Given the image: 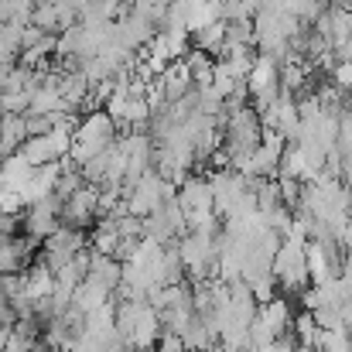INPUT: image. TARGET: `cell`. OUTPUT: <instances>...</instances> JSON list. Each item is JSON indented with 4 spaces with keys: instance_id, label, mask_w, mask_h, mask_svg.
I'll use <instances>...</instances> for the list:
<instances>
[{
    "instance_id": "8",
    "label": "cell",
    "mask_w": 352,
    "mask_h": 352,
    "mask_svg": "<svg viewBox=\"0 0 352 352\" xmlns=\"http://www.w3.org/2000/svg\"><path fill=\"white\" fill-rule=\"evenodd\" d=\"M161 89H164V96H168V103H178V100H185L192 89H195V79H192V72H188V65H185V58H178V62H171L161 76Z\"/></svg>"
},
{
    "instance_id": "4",
    "label": "cell",
    "mask_w": 352,
    "mask_h": 352,
    "mask_svg": "<svg viewBox=\"0 0 352 352\" xmlns=\"http://www.w3.org/2000/svg\"><path fill=\"white\" fill-rule=\"evenodd\" d=\"M86 250V233L82 230H76V226H58L55 233L45 239V253H41V260L52 267V270H58V267H65L76 253H82Z\"/></svg>"
},
{
    "instance_id": "21",
    "label": "cell",
    "mask_w": 352,
    "mask_h": 352,
    "mask_svg": "<svg viewBox=\"0 0 352 352\" xmlns=\"http://www.w3.org/2000/svg\"><path fill=\"white\" fill-rule=\"evenodd\" d=\"M291 332L298 336V342H301V346H318V339H322V325H318L315 311H308V308H305L301 315H294Z\"/></svg>"
},
{
    "instance_id": "17",
    "label": "cell",
    "mask_w": 352,
    "mask_h": 352,
    "mask_svg": "<svg viewBox=\"0 0 352 352\" xmlns=\"http://www.w3.org/2000/svg\"><path fill=\"white\" fill-rule=\"evenodd\" d=\"M28 164H34V168H41V164H52V161H62L58 154H55V147H52V140H48V133H34V137H28L24 144H21V151H17Z\"/></svg>"
},
{
    "instance_id": "20",
    "label": "cell",
    "mask_w": 352,
    "mask_h": 352,
    "mask_svg": "<svg viewBox=\"0 0 352 352\" xmlns=\"http://www.w3.org/2000/svg\"><path fill=\"white\" fill-rule=\"evenodd\" d=\"M280 175H291V178H308V157H305V147L298 140H287L284 154H280Z\"/></svg>"
},
{
    "instance_id": "11",
    "label": "cell",
    "mask_w": 352,
    "mask_h": 352,
    "mask_svg": "<svg viewBox=\"0 0 352 352\" xmlns=\"http://www.w3.org/2000/svg\"><path fill=\"white\" fill-rule=\"evenodd\" d=\"M89 277H93V280H100L103 287L117 291L120 280H123V260L110 256V253L93 250V256H89Z\"/></svg>"
},
{
    "instance_id": "19",
    "label": "cell",
    "mask_w": 352,
    "mask_h": 352,
    "mask_svg": "<svg viewBox=\"0 0 352 352\" xmlns=\"http://www.w3.org/2000/svg\"><path fill=\"white\" fill-rule=\"evenodd\" d=\"M223 38H226V21H212V24H206L202 31L192 34V45L219 58V52H223Z\"/></svg>"
},
{
    "instance_id": "22",
    "label": "cell",
    "mask_w": 352,
    "mask_h": 352,
    "mask_svg": "<svg viewBox=\"0 0 352 352\" xmlns=\"http://www.w3.org/2000/svg\"><path fill=\"white\" fill-rule=\"evenodd\" d=\"M182 342H185L192 352H199V349H209V346H212V342H219V339L209 332L206 318H202V315H195V318L188 322V329L182 332Z\"/></svg>"
},
{
    "instance_id": "30",
    "label": "cell",
    "mask_w": 352,
    "mask_h": 352,
    "mask_svg": "<svg viewBox=\"0 0 352 352\" xmlns=\"http://www.w3.org/2000/svg\"><path fill=\"white\" fill-rule=\"evenodd\" d=\"M243 3H246V10H250V14H256V10H263L270 0H243Z\"/></svg>"
},
{
    "instance_id": "29",
    "label": "cell",
    "mask_w": 352,
    "mask_h": 352,
    "mask_svg": "<svg viewBox=\"0 0 352 352\" xmlns=\"http://www.w3.org/2000/svg\"><path fill=\"white\" fill-rule=\"evenodd\" d=\"M7 21H14V10H10L7 0H0V24H7Z\"/></svg>"
},
{
    "instance_id": "10",
    "label": "cell",
    "mask_w": 352,
    "mask_h": 352,
    "mask_svg": "<svg viewBox=\"0 0 352 352\" xmlns=\"http://www.w3.org/2000/svg\"><path fill=\"white\" fill-rule=\"evenodd\" d=\"M256 322H263V325H267L274 336H284V332H291L294 311H291L287 298H270L267 305H260V311H256Z\"/></svg>"
},
{
    "instance_id": "28",
    "label": "cell",
    "mask_w": 352,
    "mask_h": 352,
    "mask_svg": "<svg viewBox=\"0 0 352 352\" xmlns=\"http://www.w3.org/2000/svg\"><path fill=\"white\" fill-rule=\"evenodd\" d=\"M14 230H17V216L0 209V236H14Z\"/></svg>"
},
{
    "instance_id": "23",
    "label": "cell",
    "mask_w": 352,
    "mask_h": 352,
    "mask_svg": "<svg viewBox=\"0 0 352 352\" xmlns=\"http://www.w3.org/2000/svg\"><path fill=\"white\" fill-rule=\"evenodd\" d=\"M239 82H243V79H236V76H233V69H230V65H226L223 58H216V72H212V86H216V89H219V93H223V96L230 100V96H233V93H236V86H239Z\"/></svg>"
},
{
    "instance_id": "5",
    "label": "cell",
    "mask_w": 352,
    "mask_h": 352,
    "mask_svg": "<svg viewBox=\"0 0 352 352\" xmlns=\"http://www.w3.org/2000/svg\"><path fill=\"white\" fill-rule=\"evenodd\" d=\"M209 185H212V199H216V212L223 216V219H230L236 209V202L246 195V178L233 171V168H216L212 175H209Z\"/></svg>"
},
{
    "instance_id": "9",
    "label": "cell",
    "mask_w": 352,
    "mask_h": 352,
    "mask_svg": "<svg viewBox=\"0 0 352 352\" xmlns=\"http://www.w3.org/2000/svg\"><path fill=\"white\" fill-rule=\"evenodd\" d=\"M28 120L24 113H0V154H17L21 144L28 140Z\"/></svg>"
},
{
    "instance_id": "25",
    "label": "cell",
    "mask_w": 352,
    "mask_h": 352,
    "mask_svg": "<svg viewBox=\"0 0 352 352\" xmlns=\"http://www.w3.org/2000/svg\"><path fill=\"white\" fill-rule=\"evenodd\" d=\"M31 110V93H3L0 89V113H28Z\"/></svg>"
},
{
    "instance_id": "26",
    "label": "cell",
    "mask_w": 352,
    "mask_h": 352,
    "mask_svg": "<svg viewBox=\"0 0 352 352\" xmlns=\"http://www.w3.org/2000/svg\"><path fill=\"white\" fill-rule=\"evenodd\" d=\"M332 82H336L342 93H352V58H346V62H336V65H332Z\"/></svg>"
},
{
    "instance_id": "12",
    "label": "cell",
    "mask_w": 352,
    "mask_h": 352,
    "mask_svg": "<svg viewBox=\"0 0 352 352\" xmlns=\"http://www.w3.org/2000/svg\"><path fill=\"white\" fill-rule=\"evenodd\" d=\"M52 291H55V270H52L45 260H38L34 267L24 270V294H28L31 301L52 298Z\"/></svg>"
},
{
    "instance_id": "15",
    "label": "cell",
    "mask_w": 352,
    "mask_h": 352,
    "mask_svg": "<svg viewBox=\"0 0 352 352\" xmlns=\"http://www.w3.org/2000/svg\"><path fill=\"white\" fill-rule=\"evenodd\" d=\"M28 113H41V117H55V113H65V96L58 86H48L41 82L34 93H31V110Z\"/></svg>"
},
{
    "instance_id": "13",
    "label": "cell",
    "mask_w": 352,
    "mask_h": 352,
    "mask_svg": "<svg viewBox=\"0 0 352 352\" xmlns=\"http://www.w3.org/2000/svg\"><path fill=\"white\" fill-rule=\"evenodd\" d=\"M110 294H113L110 287H103L100 280H93V277H86V280H82V284L76 287V294H72V305H76L79 311H86V315H89V311H96V308H103L107 301H113Z\"/></svg>"
},
{
    "instance_id": "24",
    "label": "cell",
    "mask_w": 352,
    "mask_h": 352,
    "mask_svg": "<svg viewBox=\"0 0 352 352\" xmlns=\"http://www.w3.org/2000/svg\"><path fill=\"white\" fill-rule=\"evenodd\" d=\"M250 291H253V298H256L260 305H267L270 298H277V291H280V284H277V277H274V274H263V277H256V280H250Z\"/></svg>"
},
{
    "instance_id": "2",
    "label": "cell",
    "mask_w": 352,
    "mask_h": 352,
    "mask_svg": "<svg viewBox=\"0 0 352 352\" xmlns=\"http://www.w3.org/2000/svg\"><path fill=\"white\" fill-rule=\"evenodd\" d=\"M274 277L280 291L301 294L311 284L308 274V239H280V250L274 253Z\"/></svg>"
},
{
    "instance_id": "14",
    "label": "cell",
    "mask_w": 352,
    "mask_h": 352,
    "mask_svg": "<svg viewBox=\"0 0 352 352\" xmlns=\"http://www.w3.org/2000/svg\"><path fill=\"white\" fill-rule=\"evenodd\" d=\"M120 239H123V233H120L117 216H103V219L93 226V233H89V246H93V250H100V253H110V256H117Z\"/></svg>"
},
{
    "instance_id": "3",
    "label": "cell",
    "mask_w": 352,
    "mask_h": 352,
    "mask_svg": "<svg viewBox=\"0 0 352 352\" xmlns=\"http://www.w3.org/2000/svg\"><path fill=\"white\" fill-rule=\"evenodd\" d=\"M100 185H93V182H86L82 188H76L69 199H65V206H62V223L65 226H76V230H86L93 219H96V212H100Z\"/></svg>"
},
{
    "instance_id": "33",
    "label": "cell",
    "mask_w": 352,
    "mask_h": 352,
    "mask_svg": "<svg viewBox=\"0 0 352 352\" xmlns=\"http://www.w3.org/2000/svg\"><path fill=\"white\" fill-rule=\"evenodd\" d=\"M298 352H322L318 346H298Z\"/></svg>"
},
{
    "instance_id": "32",
    "label": "cell",
    "mask_w": 352,
    "mask_h": 352,
    "mask_svg": "<svg viewBox=\"0 0 352 352\" xmlns=\"http://www.w3.org/2000/svg\"><path fill=\"white\" fill-rule=\"evenodd\" d=\"M31 352H58V349H55V346H34Z\"/></svg>"
},
{
    "instance_id": "7",
    "label": "cell",
    "mask_w": 352,
    "mask_h": 352,
    "mask_svg": "<svg viewBox=\"0 0 352 352\" xmlns=\"http://www.w3.org/2000/svg\"><path fill=\"white\" fill-rule=\"evenodd\" d=\"M178 202H182V209H185V219H188V216H209V212H216L212 185H209V178H202V175H188V178L178 185Z\"/></svg>"
},
{
    "instance_id": "6",
    "label": "cell",
    "mask_w": 352,
    "mask_h": 352,
    "mask_svg": "<svg viewBox=\"0 0 352 352\" xmlns=\"http://www.w3.org/2000/svg\"><path fill=\"white\" fill-rule=\"evenodd\" d=\"M62 206H65V202H62L58 195H48V199L31 202V206H28V216H24V233L34 236L38 243L48 239V236L62 226Z\"/></svg>"
},
{
    "instance_id": "35",
    "label": "cell",
    "mask_w": 352,
    "mask_h": 352,
    "mask_svg": "<svg viewBox=\"0 0 352 352\" xmlns=\"http://www.w3.org/2000/svg\"><path fill=\"white\" fill-rule=\"evenodd\" d=\"M185 352H192V349H185Z\"/></svg>"
},
{
    "instance_id": "1",
    "label": "cell",
    "mask_w": 352,
    "mask_h": 352,
    "mask_svg": "<svg viewBox=\"0 0 352 352\" xmlns=\"http://www.w3.org/2000/svg\"><path fill=\"white\" fill-rule=\"evenodd\" d=\"M113 140H117V120L110 117L107 110H89L76 123V140H72L69 157L82 168L89 157H96L100 151H107Z\"/></svg>"
},
{
    "instance_id": "27",
    "label": "cell",
    "mask_w": 352,
    "mask_h": 352,
    "mask_svg": "<svg viewBox=\"0 0 352 352\" xmlns=\"http://www.w3.org/2000/svg\"><path fill=\"white\" fill-rule=\"evenodd\" d=\"M7 3H10V10H14L17 21H31V14H34V7L41 0H7Z\"/></svg>"
},
{
    "instance_id": "34",
    "label": "cell",
    "mask_w": 352,
    "mask_h": 352,
    "mask_svg": "<svg viewBox=\"0 0 352 352\" xmlns=\"http://www.w3.org/2000/svg\"><path fill=\"white\" fill-rule=\"evenodd\" d=\"M0 161H3V154H0Z\"/></svg>"
},
{
    "instance_id": "16",
    "label": "cell",
    "mask_w": 352,
    "mask_h": 352,
    "mask_svg": "<svg viewBox=\"0 0 352 352\" xmlns=\"http://www.w3.org/2000/svg\"><path fill=\"white\" fill-rule=\"evenodd\" d=\"M308 274H311V284H325V280H336L342 277V270L329 260V253L322 250V243H308Z\"/></svg>"
},
{
    "instance_id": "31",
    "label": "cell",
    "mask_w": 352,
    "mask_h": 352,
    "mask_svg": "<svg viewBox=\"0 0 352 352\" xmlns=\"http://www.w3.org/2000/svg\"><path fill=\"white\" fill-rule=\"evenodd\" d=\"M89 3H93V0H69V7H72L76 14H82V10H86Z\"/></svg>"
},
{
    "instance_id": "18",
    "label": "cell",
    "mask_w": 352,
    "mask_h": 352,
    "mask_svg": "<svg viewBox=\"0 0 352 352\" xmlns=\"http://www.w3.org/2000/svg\"><path fill=\"white\" fill-rule=\"evenodd\" d=\"M185 65H188V72H192L195 86H206V82H212L216 55H209V52H202V48H195V45H192V52L185 55Z\"/></svg>"
}]
</instances>
